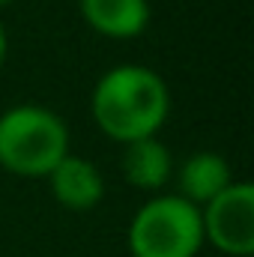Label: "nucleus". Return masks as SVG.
Segmentation results:
<instances>
[{"label": "nucleus", "instance_id": "1", "mask_svg": "<svg viewBox=\"0 0 254 257\" xmlns=\"http://www.w3.org/2000/svg\"><path fill=\"white\" fill-rule=\"evenodd\" d=\"M90 114L99 132L117 144H132L159 135L171 114V93L165 78L141 63L108 69L90 96Z\"/></svg>", "mask_w": 254, "mask_h": 257}, {"label": "nucleus", "instance_id": "2", "mask_svg": "<svg viewBox=\"0 0 254 257\" xmlns=\"http://www.w3.org/2000/svg\"><path fill=\"white\" fill-rule=\"evenodd\" d=\"M69 126L45 105H12L0 114V168L39 180L54 171V165L69 156Z\"/></svg>", "mask_w": 254, "mask_h": 257}, {"label": "nucleus", "instance_id": "3", "mask_svg": "<svg viewBox=\"0 0 254 257\" xmlns=\"http://www.w3.org/2000/svg\"><path fill=\"white\" fill-rule=\"evenodd\" d=\"M126 242L132 257H197L203 248L200 206L180 194H156L132 215Z\"/></svg>", "mask_w": 254, "mask_h": 257}, {"label": "nucleus", "instance_id": "4", "mask_svg": "<svg viewBox=\"0 0 254 257\" xmlns=\"http://www.w3.org/2000/svg\"><path fill=\"white\" fill-rule=\"evenodd\" d=\"M203 242L227 257L254 254V186L233 180L221 194L200 206Z\"/></svg>", "mask_w": 254, "mask_h": 257}, {"label": "nucleus", "instance_id": "5", "mask_svg": "<svg viewBox=\"0 0 254 257\" xmlns=\"http://www.w3.org/2000/svg\"><path fill=\"white\" fill-rule=\"evenodd\" d=\"M45 180H48L51 197L72 212H90L105 197V177L96 168V162L75 153L63 156Z\"/></svg>", "mask_w": 254, "mask_h": 257}, {"label": "nucleus", "instance_id": "6", "mask_svg": "<svg viewBox=\"0 0 254 257\" xmlns=\"http://www.w3.org/2000/svg\"><path fill=\"white\" fill-rule=\"evenodd\" d=\"M78 12L90 30L105 39H135L150 27V0H78Z\"/></svg>", "mask_w": 254, "mask_h": 257}, {"label": "nucleus", "instance_id": "7", "mask_svg": "<svg viewBox=\"0 0 254 257\" xmlns=\"http://www.w3.org/2000/svg\"><path fill=\"white\" fill-rule=\"evenodd\" d=\"M230 183H233L230 162L221 153H212V150L191 153L189 159L180 165V171H177V189H180L177 194L186 197L194 206L209 203L215 194H221Z\"/></svg>", "mask_w": 254, "mask_h": 257}, {"label": "nucleus", "instance_id": "8", "mask_svg": "<svg viewBox=\"0 0 254 257\" xmlns=\"http://www.w3.org/2000/svg\"><path fill=\"white\" fill-rule=\"evenodd\" d=\"M123 177L132 189L141 192H159L171 183L174 156L159 141V135L123 144Z\"/></svg>", "mask_w": 254, "mask_h": 257}, {"label": "nucleus", "instance_id": "9", "mask_svg": "<svg viewBox=\"0 0 254 257\" xmlns=\"http://www.w3.org/2000/svg\"><path fill=\"white\" fill-rule=\"evenodd\" d=\"M6 54H9V36H6V27L0 24V69L6 63Z\"/></svg>", "mask_w": 254, "mask_h": 257}, {"label": "nucleus", "instance_id": "10", "mask_svg": "<svg viewBox=\"0 0 254 257\" xmlns=\"http://www.w3.org/2000/svg\"><path fill=\"white\" fill-rule=\"evenodd\" d=\"M15 0H0V9H6V6H12Z\"/></svg>", "mask_w": 254, "mask_h": 257}]
</instances>
